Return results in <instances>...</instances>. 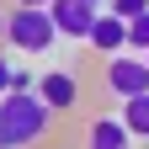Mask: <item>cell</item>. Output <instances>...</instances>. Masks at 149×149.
Segmentation results:
<instances>
[{"label":"cell","instance_id":"cell-1","mask_svg":"<svg viewBox=\"0 0 149 149\" xmlns=\"http://www.w3.org/2000/svg\"><path fill=\"white\" fill-rule=\"evenodd\" d=\"M53 112L43 107L37 91H6L0 96V149H27L48 133Z\"/></svg>","mask_w":149,"mask_h":149},{"label":"cell","instance_id":"cell-2","mask_svg":"<svg viewBox=\"0 0 149 149\" xmlns=\"http://www.w3.org/2000/svg\"><path fill=\"white\" fill-rule=\"evenodd\" d=\"M53 37H59V27H53L48 6H16L6 16V43L22 48V53H48Z\"/></svg>","mask_w":149,"mask_h":149},{"label":"cell","instance_id":"cell-3","mask_svg":"<svg viewBox=\"0 0 149 149\" xmlns=\"http://www.w3.org/2000/svg\"><path fill=\"white\" fill-rule=\"evenodd\" d=\"M107 91L112 96H144L149 91V64H144V53L139 59H123V53H112V64H107Z\"/></svg>","mask_w":149,"mask_h":149},{"label":"cell","instance_id":"cell-4","mask_svg":"<svg viewBox=\"0 0 149 149\" xmlns=\"http://www.w3.org/2000/svg\"><path fill=\"white\" fill-rule=\"evenodd\" d=\"M37 96H43L48 112H74V101H80V80H74L69 69H53L37 80Z\"/></svg>","mask_w":149,"mask_h":149},{"label":"cell","instance_id":"cell-5","mask_svg":"<svg viewBox=\"0 0 149 149\" xmlns=\"http://www.w3.org/2000/svg\"><path fill=\"white\" fill-rule=\"evenodd\" d=\"M85 43L96 48V53H123V48H128V22H123V16H112V11H96Z\"/></svg>","mask_w":149,"mask_h":149},{"label":"cell","instance_id":"cell-6","mask_svg":"<svg viewBox=\"0 0 149 149\" xmlns=\"http://www.w3.org/2000/svg\"><path fill=\"white\" fill-rule=\"evenodd\" d=\"M48 16H53V27H59L64 37H85L91 22H96V6H85V0H53Z\"/></svg>","mask_w":149,"mask_h":149},{"label":"cell","instance_id":"cell-7","mask_svg":"<svg viewBox=\"0 0 149 149\" xmlns=\"http://www.w3.org/2000/svg\"><path fill=\"white\" fill-rule=\"evenodd\" d=\"M85 149H128L123 117H96V123L85 128Z\"/></svg>","mask_w":149,"mask_h":149},{"label":"cell","instance_id":"cell-8","mask_svg":"<svg viewBox=\"0 0 149 149\" xmlns=\"http://www.w3.org/2000/svg\"><path fill=\"white\" fill-rule=\"evenodd\" d=\"M123 128H128V139H149V91L123 101Z\"/></svg>","mask_w":149,"mask_h":149},{"label":"cell","instance_id":"cell-9","mask_svg":"<svg viewBox=\"0 0 149 149\" xmlns=\"http://www.w3.org/2000/svg\"><path fill=\"white\" fill-rule=\"evenodd\" d=\"M128 48H133V53H144V48H149V11L128 22Z\"/></svg>","mask_w":149,"mask_h":149},{"label":"cell","instance_id":"cell-10","mask_svg":"<svg viewBox=\"0 0 149 149\" xmlns=\"http://www.w3.org/2000/svg\"><path fill=\"white\" fill-rule=\"evenodd\" d=\"M101 11H112V16H123V22H133V16H144V11H149V0H107Z\"/></svg>","mask_w":149,"mask_h":149},{"label":"cell","instance_id":"cell-11","mask_svg":"<svg viewBox=\"0 0 149 149\" xmlns=\"http://www.w3.org/2000/svg\"><path fill=\"white\" fill-rule=\"evenodd\" d=\"M11 91H32V74H27V69H16V64H11Z\"/></svg>","mask_w":149,"mask_h":149},{"label":"cell","instance_id":"cell-12","mask_svg":"<svg viewBox=\"0 0 149 149\" xmlns=\"http://www.w3.org/2000/svg\"><path fill=\"white\" fill-rule=\"evenodd\" d=\"M11 91V59H0V96Z\"/></svg>","mask_w":149,"mask_h":149},{"label":"cell","instance_id":"cell-13","mask_svg":"<svg viewBox=\"0 0 149 149\" xmlns=\"http://www.w3.org/2000/svg\"><path fill=\"white\" fill-rule=\"evenodd\" d=\"M16 6H53V0H16Z\"/></svg>","mask_w":149,"mask_h":149},{"label":"cell","instance_id":"cell-14","mask_svg":"<svg viewBox=\"0 0 149 149\" xmlns=\"http://www.w3.org/2000/svg\"><path fill=\"white\" fill-rule=\"evenodd\" d=\"M0 43H6V11H0Z\"/></svg>","mask_w":149,"mask_h":149},{"label":"cell","instance_id":"cell-15","mask_svg":"<svg viewBox=\"0 0 149 149\" xmlns=\"http://www.w3.org/2000/svg\"><path fill=\"white\" fill-rule=\"evenodd\" d=\"M85 6H96V11H101V6H107V0H85Z\"/></svg>","mask_w":149,"mask_h":149},{"label":"cell","instance_id":"cell-16","mask_svg":"<svg viewBox=\"0 0 149 149\" xmlns=\"http://www.w3.org/2000/svg\"><path fill=\"white\" fill-rule=\"evenodd\" d=\"M144 64H149V48H144Z\"/></svg>","mask_w":149,"mask_h":149}]
</instances>
